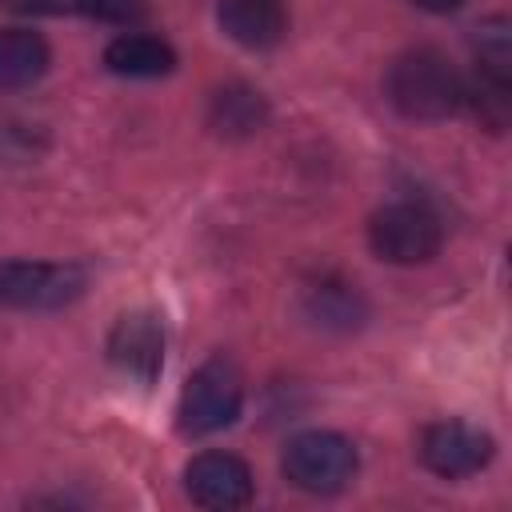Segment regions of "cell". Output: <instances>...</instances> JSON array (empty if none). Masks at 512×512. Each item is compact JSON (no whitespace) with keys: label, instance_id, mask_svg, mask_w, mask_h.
Listing matches in <instances>:
<instances>
[{"label":"cell","instance_id":"cell-1","mask_svg":"<svg viewBox=\"0 0 512 512\" xmlns=\"http://www.w3.org/2000/svg\"><path fill=\"white\" fill-rule=\"evenodd\" d=\"M392 108L408 120H444L464 100V80L452 60L436 48H408L392 60L384 76Z\"/></svg>","mask_w":512,"mask_h":512},{"label":"cell","instance_id":"cell-2","mask_svg":"<svg viewBox=\"0 0 512 512\" xmlns=\"http://www.w3.org/2000/svg\"><path fill=\"white\" fill-rule=\"evenodd\" d=\"M356 448L348 436L340 432H300L288 440L284 456H280V468L284 476L300 488V492H312V496H332L340 488H348V480L356 476Z\"/></svg>","mask_w":512,"mask_h":512},{"label":"cell","instance_id":"cell-3","mask_svg":"<svg viewBox=\"0 0 512 512\" xmlns=\"http://www.w3.org/2000/svg\"><path fill=\"white\" fill-rule=\"evenodd\" d=\"M244 408V384H240V372L228 364V360H208L204 368H196L180 392V404H176V416H180V428L192 432V436H208V432H220L228 424H236Z\"/></svg>","mask_w":512,"mask_h":512},{"label":"cell","instance_id":"cell-4","mask_svg":"<svg viewBox=\"0 0 512 512\" xmlns=\"http://www.w3.org/2000/svg\"><path fill=\"white\" fill-rule=\"evenodd\" d=\"M368 244L388 264H428L444 244V228L424 204H384L368 224Z\"/></svg>","mask_w":512,"mask_h":512},{"label":"cell","instance_id":"cell-5","mask_svg":"<svg viewBox=\"0 0 512 512\" xmlns=\"http://www.w3.org/2000/svg\"><path fill=\"white\" fill-rule=\"evenodd\" d=\"M88 276L80 264L4 260L0 264V308H60L84 292Z\"/></svg>","mask_w":512,"mask_h":512},{"label":"cell","instance_id":"cell-6","mask_svg":"<svg viewBox=\"0 0 512 512\" xmlns=\"http://www.w3.org/2000/svg\"><path fill=\"white\" fill-rule=\"evenodd\" d=\"M108 360L112 368L148 388L164 368V328L152 312H124L108 332Z\"/></svg>","mask_w":512,"mask_h":512},{"label":"cell","instance_id":"cell-7","mask_svg":"<svg viewBox=\"0 0 512 512\" xmlns=\"http://www.w3.org/2000/svg\"><path fill=\"white\" fill-rule=\"evenodd\" d=\"M420 460L428 472H436L444 480H460V476L480 472L492 460V436L464 420H440V424L424 428Z\"/></svg>","mask_w":512,"mask_h":512},{"label":"cell","instance_id":"cell-8","mask_svg":"<svg viewBox=\"0 0 512 512\" xmlns=\"http://www.w3.org/2000/svg\"><path fill=\"white\" fill-rule=\"evenodd\" d=\"M184 488L200 508H244L252 500V468L232 452H200L184 468Z\"/></svg>","mask_w":512,"mask_h":512},{"label":"cell","instance_id":"cell-9","mask_svg":"<svg viewBox=\"0 0 512 512\" xmlns=\"http://www.w3.org/2000/svg\"><path fill=\"white\" fill-rule=\"evenodd\" d=\"M220 28L244 48H276L288 32L284 0H220Z\"/></svg>","mask_w":512,"mask_h":512},{"label":"cell","instance_id":"cell-10","mask_svg":"<svg viewBox=\"0 0 512 512\" xmlns=\"http://www.w3.org/2000/svg\"><path fill=\"white\" fill-rule=\"evenodd\" d=\"M104 64H108V72L128 76V80H156V76H168L176 68V52L160 36L124 32L104 48Z\"/></svg>","mask_w":512,"mask_h":512},{"label":"cell","instance_id":"cell-11","mask_svg":"<svg viewBox=\"0 0 512 512\" xmlns=\"http://www.w3.org/2000/svg\"><path fill=\"white\" fill-rule=\"evenodd\" d=\"M48 72V44L32 28H0V92L28 88Z\"/></svg>","mask_w":512,"mask_h":512},{"label":"cell","instance_id":"cell-12","mask_svg":"<svg viewBox=\"0 0 512 512\" xmlns=\"http://www.w3.org/2000/svg\"><path fill=\"white\" fill-rule=\"evenodd\" d=\"M268 120V104L260 92L244 88V84H232V88H220L212 96V108H208V124L220 132V136H252L260 132Z\"/></svg>","mask_w":512,"mask_h":512},{"label":"cell","instance_id":"cell-13","mask_svg":"<svg viewBox=\"0 0 512 512\" xmlns=\"http://www.w3.org/2000/svg\"><path fill=\"white\" fill-rule=\"evenodd\" d=\"M8 8L36 16H88L100 24H132L144 16V0H8Z\"/></svg>","mask_w":512,"mask_h":512},{"label":"cell","instance_id":"cell-14","mask_svg":"<svg viewBox=\"0 0 512 512\" xmlns=\"http://www.w3.org/2000/svg\"><path fill=\"white\" fill-rule=\"evenodd\" d=\"M304 308H308V316H312L316 324H324V328H340V332H348V328H356V324L364 320V304H360V296L348 292L344 284H316V288H308Z\"/></svg>","mask_w":512,"mask_h":512},{"label":"cell","instance_id":"cell-15","mask_svg":"<svg viewBox=\"0 0 512 512\" xmlns=\"http://www.w3.org/2000/svg\"><path fill=\"white\" fill-rule=\"evenodd\" d=\"M416 8H424V12H436V16H444V12H456L464 0H412Z\"/></svg>","mask_w":512,"mask_h":512}]
</instances>
